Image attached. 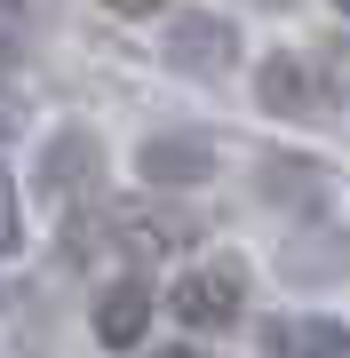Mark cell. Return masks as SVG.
I'll return each mask as SVG.
<instances>
[{
	"instance_id": "cell-1",
	"label": "cell",
	"mask_w": 350,
	"mask_h": 358,
	"mask_svg": "<svg viewBox=\"0 0 350 358\" xmlns=\"http://www.w3.org/2000/svg\"><path fill=\"white\" fill-rule=\"evenodd\" d=\"M168 303H175L183 327H231L239 303H247V271H239V263H199V271H183V279H175Z\"/></svg>"
},
{
	"instance_id": "cell-2",
	"label": "cell",
	"mask_w": 350,
	"mask_h": 358,
	"mask_svg": "<svg viewBox=\"0 0 350 358\" xmlns=\"http://www.w3.org/2000/svg\"><path fill=\"white\" fill-rule=\"evenodd\" d=\"M168 64L175 72H231L239 64V24L231 16H207V8L175 16L168 24Z\"/></svg>"
},
{
	"instance_id": "cell-3",
	"label": "cell",
	"mask_w": 350,
	"mask_h": 358,
	"mask_svg": "<svg viewBox=\"0 0 350 358\" xmlns=\"http://www.w3.org/2000/svg\"><path fill=\"white\" fill-rule=\"evenodd\" d=\"M96 176H104V159H96V136H88V128H64L48 152H40V192H48V199L96 192Z\"/></svg>"
},
{
	"instance_id": "cell-4",
	"label": "cell",
	"mask_w": 350,
	"mask_h": 358,
	"mask_svg": "<svg viewBox=\"0 0 350 358\" xmlns=\"http://www.w3.org/2000/svg\"><path fill=\"white\" fill-rule=\"evenodd\" d=\"M255 88H263V112H279V120H319L326 112V88H319V72L302 56H271L255 72Z\"/></svg>"
},
{
	"instance_id": "cell-5",
	"label": "cell",
	"mask_w": 350,
	"mask_h": 358,
	"mask_svg": "<svg viewBox=\"0 0 350 358\" xmlns=\"http://www.w3.org/2000/svg\"><path fill=\"white\" fill-rule=\"evenodd\" d=\"M136 167H143V183H207L215 152H207V136H152L136 152Z\"/></svg>"
},
{
	"instance_id": "cell-6",
	"label": "cell",
	"mask_w": 350,
	"mask_h": 358,
	"mask_svg": "<svg viewBox=\"0 0 350 358\" xmlns=\"http://www.w3.org/2000/svg\"><path fill=\"white\" fill-rule=\"evenodd\" d=\"M263 358H350V327H335V319H271L263 327Z\"/></svg>"
},
{
	"instance_id": "cell-7",
	"label": "cell",
	"mask_w": 350,
	"mask_h": 358,
	"mask_svg": "<svg viewBox=\"0 0 350 358\" xmlns=\"http://www.w3.org/2000/svg\"><path fill=\"white\" fill-rule=\"evenodd\" d=\"M143 319H152V287H143V279H119L104 303H96V334H104L112 350H128L143 334Z\"/></svg>"
},
{
	"instance_id": "cell-8",
	"label": "cell",
	"mask_w": 350,
	"mask_h": 358,
	"mask_svg": "<svg viewBox=\"0 0 350 358\" xmlns=\"http://www.w3.org/2000/svg\"><path fill=\"white\" fill-rule=\"evenodd\" d=\"M16 231H24V223H16V183L0 176V255H8V247H16Z\"/></svg>"
},
{
	"instance_id": "cell-9",
	"label": "cell",
	"mask_w": 350,
	"mask_h": 358,
	"mask_svg": "<svg viewBox=\"0 0 350 358\" xmlns=\"http://www.w3.org/2000/svg\"><path fill=\"white\" fill-rule=\"evenodd\" d=\"M16 128H24V103H16V96H0V143H8Z\"/></svg>"
},
{
	"instance_id": "cell-10",
	"label": "cell",
	"mask_w": 350,
	"mask_h": 358,
	"mask_svg": "<svg viewBox=\"0 0 350 358\" xmlns=\"http://www.w3.org/2000/svg\"><path fill=\"white\" fill-rule=\"evenodd\" d=\"M104 8H119V16H159L168 0H104Z\"/></svg>"
},
{
	"instance_id": "cell-11",
	"label": "cell",
	"mask_w": 350,
	"mask_h": 358,
	"mask_svg": "<svg viewBox=\"0 0 350 358\" xmlns=\"http://www.w3.org/2000/svg\"><path fill=\"white\" fill-rule=\"evenodd\" d=\"M159 358H207V350H159Z\"/></svg>"
},
{
	"instance_id": "cell-12",
	"label": "cell",
	"mask_w": 350,
	"mask_h": 358,
	"mask_svg": "<svg viewBox=\"0 0 350 358\" xmlns=\"http://www.w3.org/2000/svg\"><path fill=\"white\" fill-rule=\"evenodd\" d=\"M335 8H342V16H350V0H335Z\"/></svg>"
}]
</instances>
